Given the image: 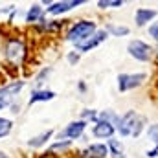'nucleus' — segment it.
<instances>
[{
	"instance_id": "ddd939ff",
	"label": "nucleus",
	"mask_w": 158,
	"mask_h": 158,
	"mask_svg": "<svg viewBox=\"0 0 158 158\" xmlns=\"http://www.w3.org/2000/svg\"><path fill=\"white\" fill-rule=\"evenodd\" d=\"M147 134H149V140H153L155 142V149H151V151H147V156L149 158H156L158 156V125H149V129H147Z\"/></svg>"
},
{
	"instance_id": "a211bd4d",
	"label": "nucleus",
	"mask_w": 158,
	"mask_h": 158,
	"mask_svg": "<svg viewBox=\"0 0 158 158\" xmlns=\"http://www.w3.org/2000/svg\"><path fill=\"white\" fill-rule=\"evenodd\" d=\"M11 121L9 119H6V118H0V138L2 136H7L9 132H11Z\"/></svg>"
},
{
	"instance_id": "bb28decb",
	"label": "nucleus",
	"mask_w": 158,
	"mask_h": 158,
	"mask_svg": "<svg viewBox=\"0 0 158 158\" xmlns=\"http://www.w3.org/2000/svg\"><path fill=\"white\" fill-rule=\"evenodd\" d=\"M0 158H9V156H7L6 153H2V151H0Z\"/></svg>"
},
{
	"instance_id": "5701e85b",
	"label": "nucleus",
	"mask_w": 158,
	"mask_h": 158,
	"mask_svg": "<svg viewBox=\"0 0 158 158\" xmlns=\"http://www.w3.org/2000/svg\"><path fill=\"white\" fill-rule=\"evenodd\" d=\"M50 72H52V68H46V70H42V72H40L39 76H37V79H35V83H37V85H40V83H42V79L46 77V76H48Z\"/></svg>"
},
{
	"instance_id": "6e6552de",
	"label": "nucleus",
	"mask_w": 158,
	"mask_h": 158,
	"mask_svg": "<svg viewBox=\"0 0 158 158\" xmlns=\"http://www.w3.org/2000/svg\"><path fill=\"white\" fill-rule=\"evenodd\" d=\"M92 132H94L96 138H112V134H114V125L109 123V121L99 119V121L94 125Z\"/></svg>"
},
{
	"instance_id": "1a4fd4ad",
	"label": "nucleus",
	"mask_w": 158,
	"mask_h": 158,
	"mask_svg": "<svg viewBox=\"0 0 158 158\" xmlns=\"http://www.w3.org/2000/svg\"><path fill=\"white\" fill-rule=\"evenodd\" d=\"M81 4H83V0L55 2V4H50V7H48V13H52V15H59V13H64V11H68V9H72V7H76V6H81Z\"/></svg>"
},
{
	"instance_id": "f257e3e1",
	"label": "nucleus",
	"mask_w": 158,
	"mask_h": 158,
	"mask_svg": "<svg viewBox=\"0 0 158 158\" xmlns=\"http://www.w3.org/2000/svg\"><path fill=\"white\" fill-rule=\"evenodd\" d=\"M94 31H96V24L94 22H90V20H79V22H76L70 28V31L66 33V39L70 40V42L79 44V42L86 40L88 37H92Z\"/></svg>"
},
{
	"instance_id": "4468645a",
	"label": "nucleus",
	"mask_w": 158,
	"mask_h": 158,
	"mask_svg": "<svg viewBox=\"0 0 158 158\" xmlns=\"http://www.w3.org/2000/svg\"><path fill=\"white\" fill-rule=\"evenodd\" d=\"M155 15H156V11H153V9H145V7H140V9L136 11V24H138V26H143V24H147Z\"/></svg>"
},
{
	"instance_id": "9b49d317",
	"label": "nucleus",
	"mask_w": 158,
	"mask_h": 158,
	"mask_svg": "<svg viewBox=\"0 0 158 158\" xmlns=\"http://www.w3.org/2000/svg\"><path fill=\"white\" fill-rule=\"evenodd\" d=\"M85 127H86V121L85 119H81V121H72L64 131H63V134H59V136H68V138H79L81 136V132L85 131Z\"/></svg>"
},
{
	"instance_id": "dca6fc26",
	"label": "nucleus",
	"mask_w": 158,
	"mask_h": 158,
	"mask_svg": "<svg viewBox=\"0 0 158 158\" xmlns=\"http://www.w3.org/2000/svg\"><path fill=\"white\" fill-rule=\"evenodd\" d=\"M40 17H42V7L35 4V6L30 7V11H28V15H26V20H28V22H35V20H39Z\"/></svg>"
},
{
	"instance_id": "39448f33",
	"label": "nucleus",
	"mask_w": 158,
	"mask_h": 158,
	"mask_svg": "<svg viewBox=\"0 0 158 158\" xmlns=\"http://www.w3.org/2000/svg\"><path fill=\"white\" fill-rule=\"evenodd\" d=\"M22 86H24V81H15V83H11V85L2 86V88H0V109L7 107L9 101H11V98L17 96V94L22 90Z\"/></svg>"
},
{
	"instance_id": "f03ea898",
	"label": "nucleus",
	"mask_w": 158,
	"mask_h": 158,
	"mask_svg": "<svg viewBox=\"0 0 158 158\" xmlns=\"http://www.w3.org/2000/svg\"><path fill=\"white\" fill-rule=\"evenodd\" d=\"M24 55H26V48H24V42L22 40L20 39L7 40V44H6V59L9 63L19 64V63H22Z\"/></svg>"
},
{
	"instance_id": "a878e982",
	"label": "nucleus",
	"mask_w": 158,
	"mask_h": 158,
	"mask_svg": "<svg viewBox=\"0 0 158 158\" xmlns=\"http://www.w3.org/2000/svg\"><path fill=\"white\" fill-rule=\"evenodd\" d=\"M68 61H70L72 64H74V63H77V61H79V55H77V53H74V52H72V53L68 55Z\"/></svg>"
},
{
	"instance_id": "6ab92c4d",
	"label": "nucleus",
	"mask_w": 158,
	"mask_h": 158,
	"mask_svg": "<svg viewBox=\"0 0 158 158\" xmlns=\"http://www.w3.org/2000/svg\"><path fill=\"white\" fill-rule=\"evenodd\" d=\"M143 125H145V118H142V116H138L136 118V123H134V129H132V134L131 136H140V132H142V129H143Z\"/></svg>"
},
{
	"instance_id": "b1692460",
	"label": "nucleus",
	"mask_w": 158,
	"mask_h": 158,
	"mask_svg": "<svg viewBox=\"0 0 158 158\" xmlns=\"http://www.w3.org/2000/svg\"><path fill=\"white\" fill-rule=\"evenodd\" d=\"M149 33H151V37L158 39V22H156V24H153V26L149 28Z\"/></svg>"
},
{
	"instance_id": "20e7f679",
	"label": "nucleus",
	"mask_w": 158,
	"mask_h": 158,
	"mask_svg": "<svg viewBox=\"0 0 158 158\" xmlns=\"http://www.w3.org/2000/svg\"><path fill=\"white\" fill-rule=\"evenodd\" d=\"M129 53L138 61H149L151 55H153V50H151L149 44H145L142 40H132L129 44Z\"/></svg>"
},
{
	"instance_id": "aec40b11",
	"label": "nucleus",
	"mask_w": 158,
	"mask_h": 158,
	"mask_svg": "<svg viewBox=\"0 0 158 158\" xmlns=\"http://www.w3.org/2000/svg\"><path fill=\"white\" fill-rule=\"evenodd\" d=\"M98 6L99 7H119V6H123V2L121 0H99L98 2Z\"/></svg>"
},
{
	"instance_id": "f8f14e48",
	"label": "nucleus",
	"mask_w": 158,
	"mask_h": 158,
	"mask_svg": "<svg viewBox=\"0 0 158 158\" xmlns=\"http://www.w3.org/2000/svg\"><path fill=\"white\" fill-rule=\"evenodd\" d=\"M53 98H55V92H52V90H35L30 96V105H33L37 101H50Z\"/></svg>"
},
{
	"instance_id": "423d86ee",
	"label": "nucleus",
	"mask_w": 158,
	"mask_h": 158,
	"mask_svg": "<svg viewBox=\"0 0 158 158\" xmlns=\"http://www.w3.org/2000/svg\"><path fill=\"white\" fill-rule=\"evenodd\" d=\"M136 118H138V114H136L134 110H129L123 118L119 119L118 131H119V134H121V136H131V134H132V129H134Z\"/></svg>"
},
{
	"instance_id": "393cba45",
	"label": "nucleus",
	"mask_w": 158,
	"mask_h": 158,
	"mask_svg": "<svg viewBox=\"0 0 158 158\" xmlns=\"http://www.w3.org/2000/svg\"><path fill=\"white\" fill-rule=\"evenodd\" d=\"M83 118L85 119H96V112H94V110H85V112H83Z\"/></svg>"
},
{
	"instance_id": "412c9836",
	"label": "nucleus",
	"mask_w": 158,
	"mask_h": 158,
	"mask_svg": "<svg viewBox=\"0 0 158 158\" xmlns=\"http://www.w3.org/2000/svg\"><path fill=\"white\" fill-rule=\"evenodd\" d=\"M107 30H109L110 33L118 35V37H119V35H127V33H129V28H125V26H112V24H110Z\"/></svg>"
},
{
	"instance_id": "f3484780",
	"label": "nucleus",
	"mask_w": 158,
	"mask_h": 158,
	"mask_svg": "<svg viewBox=\"0 0 158 158\" xmlns=\"http://www.w3.org/2000/svg\"><path fill=\"white\" fill-rule=\"evenodd\" d=\"M109 147H110L112 155L116 158H123V147H121V143H118V140H110L109 142Z\"/></svg>"
},
{
	"instance_id": "7ed1b4c3",
	"label": "nucleus",
	"mask_w": 158,
	"mask_h": 158,
	"mask_svg": "<svg viewBox=\"0 0 158 158\" xmlns=\"http://www.w3.org/2000/svg\"><path fill=\"white\" fill-rule=\"evenodd\" d=\"M145 74H121L118 76V88L119 92H127L131 88H136L140 86L143 81H145Z\"/></svg>"
},
{
	"instance_id": "4be33fe9",
	"label": "nucleus",
	"mask_w": 158,
	"mask_h": 158,
	"mask_svg": "<svg viewBox=\"0 0 158 158\" xmlns=\"http://www.w3.org/2000/svg\"><path fill=\"white\" fill-rule=\"evenodd\" d=\"M70 145V140H66V142H63V143H55V145H52V153L53 151H63V149H66Z\"/></svg>"
},
{
	"instance_id": "9d476101",
	"label": "nucleus",
	"mask_w": 158,
	"mask_h": 158,
	"mask_svg": "<svg viewBox=\"0 0 158 158\" xmlns=\"http://www.w3.org/2000/svg\"><path fill=\"white\" fill-rule=\"evenodd\" d=\"M109 153V147L103 145V143H94L90 147H86L83 151V156L85 158H105Z\"/></svg>"
},
{
	"instance_id": "2eb2a0df",
	"label": "nucleus",
	"mask_w": 158,
	"mask_h": 158,
	"mask_svg": "<svg viewBox=\"0 0 158 158\" xmlns=\"http://www.w3.org/2000/svg\"><path fill=\"white\" fill-rule=\"evenodd\" d=\"M52 134H53V131H46V132L39 134L37 138H31V140L28 142V145H30V147H40V145H44V143L52 138Z\"/></svg>"
},
{
	"instance_id": "0eeeda50",
	"label": "nucleus",
	"mask_w": 158,
	"mask_h": 158,
	"mask_svg": "<svg viewBox=\"0 0 158 158\" xmlns=\"http://www.w3.org/2000/svg\"><path fill=\"white\" fill-rule=\"evenodd\" d=\"M107 37H109V33H107V30H103V31H98V33H94L92 37H88L86 40L79 42V44H76V46H77L79 52H88V50L96 48L98 44H101V42L107 39Z\"/></svg>"
}]
</instances>
